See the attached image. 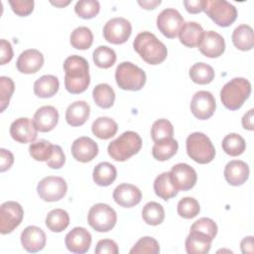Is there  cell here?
I'll list each match as a JSON object with an SVG mask.
<instances>
[{"instance_id": "2e32d148", "label": "cell", "mask_w": 254, "mask_h": 254, "mask_svg": "<svg viewBox=\"0 0 254 254\" xmlns=\"http://www.w3.org/2000/svg\"><path fill=\"white\" fill-rule=\"evenodd\" d=\"M198 49L207 58H218L225 51V42L220 34L214 31H206L202 34Z\"/></svg>"}, {"instance_id": "f1b7e54d", "label": "cell", "mask_w": 254, "mask_h": 254, "mask_svg": "<svg viewBox=\"0 0 254 254\" xmlns=\"http://www.w3.org/2000/svg\"><path fill=\"white\" fill-rule=\"evenodd\" d=\"M232 43L240 51H249L254 46L253 29L246 24L239 25L232 33Z\"/></svg>"}, {"instance_id": "9c48e42d", "label": "cell", "mask_w": 254, "mask_h": 254, "mask_svg": "<svg viewBox=\"0 0 254 254\" xmlns=\"http://www.w3.org/2000/svg\"><path fill=\"white\" fill-rule=\"evenodd\" d=\"M37 191L39 196L45 201H58L65 195L67 185L61 177L49 176L40 181L37 187Z\"/></svg>"}, {"instance_id": "6f0895ef", "label": "cell", "mask_w": 254, "mask_h": 254, "mask_svg": "<svg viewBox=\"0 0 254 254\" xmlns=\"http://www.w3.org/2000/svg\"><path fill=\"white\" fill-rule=\"evenodd\" d=\"M69 3H70V1H69V0H67V1H56V2H54V1H51V4H52V5H55V6H57V7H60V8H62V7H64V6L68 5Z\"/></svg>"}, {"instance_id": "4dcf8cb0", "label": "cell", "mask_w": 254, "mask_h": 254, "mask_svg": "<svg viewBox=\"0 0 254 254\" xmlns=\"http://www.w3.org/2000/svg\"><path fill=\"white\" fill-rule=\"evenodd\" d=\"M118 130L117 123L109 117H98L92 123L91 131L93 135L102 140H107L113 137Z\"/></svg>"}, {"instance_id": "11a10c76", "label": "cell", "mask_w": 254, "mask_h": 254, "mask_svg": "<svg viewBox=\"0 0 254 254\" xmlns=\"http://www.w3.org/2000/svg\"><path fill=\"white\" fill-rule=\"evenodd\" d=\"M240 247H241V251L244 254H252L254 252V248H253V236H247L244 237L240 243Z\"/></svg>"}, {"instance_id": "d590c367", "label": "cell", "mask_w": 254, "mask_h": 254, "mask_svg": "<svg viewBox=\"0 0 254 254\" xmlns=\"http://www.w3.org/2000/svg\"><path fill=\"white\" fill-rule=\"evenodd\" d=\"M190 79L197 84H208L214 79L213 68L204 63H196L190 68Z\"/></svg>"}, {"instance_id": "cb8c5ba5", "label": "cell", "mask_w": 254, "mask_h": 254, "mask_svg": "<svg viewBox=\"0 0 254 254\" xmlns=\"http://www.w3.org/2000/svg\"><path fill=\"white\" fill-rule=\"evenodd\" d=\"M90 114V107L88 103L82 100L74 101L69 104L65 111V121L72 127L83 125Z\"/></svg>"}, {"instance_id": "44dd1931", "label": "cell", "mask_w": 254, "mask_h": 254, "mask_svg": "<svg viewBox=\"0 0 254 254\" xmlns=\"http://www.w3.org/2000/svg\"><path fill=\"white\" fill-rule=\"evenodd\" d=\"M113 198L122 207H133L142 198L141 190L131 184H121L113 190Z\"/></svg>"}, {"instance_id": "ffe728a7", "label": "cell", "mask_w": 254, "mask_h": 254, "mask_svg": "<svg viewBox=\"0 0 254 254\" xmlns=\"http://www.w3.org/2000/svg\"><path fill=\"white\" fill-rule=\"evenodd\" d=\"M46 233L38 226L26 227L21 233V244L23 248L31 253L41 251L46 245Z\"/></svg>"}, {"instance_id": "52a82bcc", "label": "cell", "mask_w": 254, "mask_h": 254, "mask_svg": "<svg viewBox=\"0 0 254 254\" xmlns=\"http://www.w3.org/2000/svg\"><path fill=\"white\" fill-rule=\"evenodd\" d=\"M203 11L219 27H228L237 18L236 8L225 0H204Z\"/></svg>"}, {"instance_id": "816d5d0a", "label": "cell", "mask_w": 254, "mask_h": 254, "mask_svg": "<svg viewBox=\"0 0 254 254\" xmlns=\"http://www.w3.org/2000/svg\"><path fill=\"white\" fill-rule=\"evenodd\" d=\"M0 171L3 173L7 170H9L13 163H14V156L13 154L4 148L0 149Z\"/></svg>"}, {"instance_id": "30bf717a", "label": "cell", "mask_w": 254, "mask_h": 254, "mask_svg": "<svg viewBox=\"0 0 254 254\" xmlns=\"http://www.w3.org/2000/svg\"><path fill=\"white\" fill-rule=\"evenodd\" d=\"M24 216V210L20 203L9 200L0 206V232L1 234L11 233L17 228Z\"/></svg>"}, {"instance_id": "8d00e7d4", "label": "cell", "mask_w": 254, "mask_h": 254, "mask_svg": "<svg viewBox=\"0 0 254 254\" xmlns=\"http://www.w3.org/2000/svg\"><path fill=\"white\" fill-rule=\"evenodd\" d=\"M221 146L223 151L231 157L240 156L246 149L245 140L236 133H230L226 135L222 140Z\"/></svg>"}, {"instance_id": "ba28073f", "label": "cell", "mask_w": 254, "mask_h": 254, "mask_svg": "<svg viewBox=\"0 0 254 254\" xmlns=\"http://www.w3.org/2000/svg\"><path fill=\"white\" fill-rule=\"evenodd\" d=\"M117 221L115 210L106 203H96L90 207L87 214L88 224L98 232L111 230Z\"/></svg>"}, {"instance_id": "7402d4cb", "label": "cell", "mask_w": 254, "mask_h": 254, "mask_svg": "<svg viewBox=\"0 0 254 254\" xmlns=\"http://www.w3.org/2000/svg\"><path fill=\"white\" fill-rule=\"evenodd\" d=\"M33 122L38 131L50 132L57 126L59 122V112L54 106H42L36 111Z\"/></svg>"}, {"instance_id": "277c9868", "label": "cell", "mask_w": 254, "mask_h": 254, "mask_svg": "<svg viewBox=\"0 0 254 254\" xmlns=\"http://www.w3.org/2000/svg\"><path fill=\"white\" fill-rule=\"evenodd\" d=\"M142 147L141 137L133 131H126L109 143L107 151L109 156L118 162H124L136 155Z\"/></svg>"}, {"instance_id": "db71d44e", "label": "cell", "mask_w": 254, "mask_h": 254, "mask_svg": "<svg viewBox=\"0 0 254 254\" xmlns=\"http://www.w3.org/2000/svg\"><path fill=\"white\" fill-rule=\"evenodd\" d=\"M253 113L254 109H250L247 113H245L242 117V126L247 130H254V122H253Z\"/></svg>"}, {"instance_id": "ee69618b", "label": "cell", "mask_w": 254, "mask_h": 254, "mask_svg": "<svg viewBox=\"0 0 254 254\" xmlns=\"http://www.w3.org/2000/svg\"><path fill=\"white\" fill-rule=\"evenodd\" d=\"M160 252L159 242L150 236H145L140 238L133 248L130 250L131 254H157Z\"/></svg>"}, {"instance_id": "1f68e13d", "label": "cell", "mask_w": 254, "mask_h": 254, "mask_svg": "<svg viewBox=\"0 0 254 254\" xmlns=\"http://www.w3.org/2000/svg\"><path fill=\"white\" fill-rule=\"evenodd\" d=\"M179 148L177 140L168 138L159 142H155L152 148V155L158 161H167L176 155Z\"/></svg>"}, {"instance_id": "c3c4849f", "label": "cell", "mask_w": 254, "mask_h": 254, "mask_svg": "<svg viewBox=\"0 0 254 254\" xmlns=\"http://www.w3.org/2000/svg\"><path fill=\"white\" fill-rule=\"evenodd\" d=\"M46 163L48 167H50L51 169H57V170L61 169L64 165L65 156L61 146L54 145V151H53L52 157Z\"/></svg>"}, {"instance_id": "5b68a950", "label": "cell", "mask_w": 254, "mask_h": 254, "mask_svg": "<svg viewBox=\"0 0 254 254\" xmlns=\"http://www.w3.org/2000/svg\"><path fill=\"white\" fill-rule=\"evenodd\" d=\"M186 146L189 157L198 164H208L214 159V146L210 139L201 132H193L189 135Z\"/></svg>"}, {"instance_id": "9a60e30c", "label": "cell", "mask_w": 254, "mask_h": 254, "mask_svg": "<svg viewBox=\"0 0 254 254\" xmlns=\"http://www.w3.org/2000/svg\"><path fill=\"white\" fill-rule=\"evenodd\" d=\"M10 135L18 143H33L38 136V130L32 119L21 117L12 122Z\"/></svg>"}, {"instance_id": "f35d334b", "label": "cell", "mask_w": 254, "mask_h": 254, "mask_svg": "<svg viewBox=\"0 0 254 254\" xmlns=\"http://www.w3.org/2000/svg\"><path fill=\"white\" fill-rule=\"evenodd\" d=\"M92 59L95 65L98 67L109 68L116 62V54L107 46H99L93 51Z\"/></svg>"}, {"instance_id": "7c38bea8", "label": "cell", "mask_w": 254, "mask_h": 254, "mask_svg": "<svg viewBox=\"0 0 254 254\" xmlns=\"http://www.w3.org/2000/svg\"><path fill=\"white\" fill-rule=\"evenodd\" d=\"M184 24L183 16L178 10L173 8L164 9L157 17V27L159 31L169 39L176 38Z\"/></svg>"}, {"instance_id": "7dc6e473", "label": "cell", "mask_w": 254, "mask_h": 254, "mask_svg": "<svg viewBox=\"0 0 254 254\" xmlns=\"http://www.w3.org/2000/svg\"><path fill=\"white\" fill-rule=\"evenodd\" d=\"M9 4L13 12L21 17H26L30 15L34 10L33 0H10Z\"/></svg>"}, {"instance_id": "484cf974", "label": "cell", "mask_w": 254, "mask_h": 254, "mask_svg": "<svg viewBox=\"0 0 254 254\" xmlns=\"http://www.w3.org/2000/svg\"><path fill=\"white\" fill-rule=\"evenodd\" d=\"M203 32L202 27L196 22H187L182 26L178 35L184 46L188 48H195L198 47Z\"/></svg>"}, {"instance_id": "836d02e7", "label": "cell", "mask_w": 254, "mask_h": 254, "mask_svg": "<svg viewBox=\"0 0 254 254\" xmlns=\"http://www.w3.org/2000/svg\"><path fill=\"white\" fill-rule=\"evenodd\" d=\"M68 224L69 215L62 208L53 209L46 216V225L53 232H62L68 226Z\"/></svg>"}, {"instance_id": "e0dca14e", "label": "cell", "mask_w": 254, "mask_h": 254, "mask_svg": "<svg viewBox=\"0 0 254 254\" xmlns=\"http://www.w3.org/2000/svg\"><path fill=\"white\" fill-rule=\"evenodd\" d=\"M91 241V234L83 227L72 228L65 235L64 239L67 250L77 254H83L87 252L90 248Z\"/></svg>"}, {"instance_id": "d6986e66", "label": "cell", "mask_w": 254, "mask_h": 254, "mask_svg": "<svg viewBox=\"0 0 254 254\" xmlns=\"http://www.w3.org/2000/svg\"><path fill=\"white\" fill-rule=\"evenodd\" d=\"M43 64L44 56L36 49H29L22 52L16 62L17 69L26 74L37 72L42 68Z\"/></svg>"}, {"instance_id": "f546056e", "label": "cell", "mask_w": 254, "mask_h": 254, "mask_svg": "<svg viewBox=\"0 0 254 254\" xmlns=\"http://www.w3.org/2000/svg\"><path fill=\"white\" fill-rule=\"evenodd\" d=\"M117 177V171L116 168L108 163V162H102L96 165L93 169L92 178L96 185L100 187H107L110 186Z\"/></svg>"}, {"instance_id": "b9f144b4", "label": "cell", "mask_w": 254, "mask_h": 254, "mask_svg": "<svg viewBox=\"0 0 254 254\" xmlns=\"http://www.w3.org/2000/svg\"><path fill=\"white\" fill-rule=\"evenodd\" d=\"M178 214L181 217H184L186 219H190L195 217L199 211H200V206L198 201L190 196H187L182 198L177 207Z\"/></svg>"}, {"instance_id": "f5cc1de1", "label": "cell", "mask_w": 254, "mask_h": 254, "mask_svg": "<svg viewBox=\"0 0 254 254\" xmlns=\"http://www.w3.org/2000/svg\"><path fill=\"white\" fill-rule=\"evenodd\" d=\"M184 5L189 13L197 14L203 11L204 0H185Z\"/></svg>"}, {"instance_id": "8fae6325", "label": "cell", "mask_w": 254, "mask_h": 254, "mask_svg": "<svg viewBox=\"0 0 254 254\" xmlns=\"http://www.w3.org/2000/svg\"><path fill=\"white\" fill-rule=\"evenodd\" d=\"M131 33L132 26L130 22L121 17L109 20L103 28L104 39L114 45L124 44L130 38Z\"/></svg>"}, {"instance_id": "4316f807", "label": "cell", "mask_w": 254, "mask_h": 254, "mask_svg": "<svg viewBox=\"0 0 254 254\" xmlns=\"http://www.w3.org/2000/svg\"><path fill=\"white\" fill-rule=\"evenodd\" d=\"M59 87L60 81L57 76L45 74L35 81L34 92L40 98H49L58 92Z\"/></svg>"}, {"instance_id": "e575fe53", "label": "cell", "mask_w": 254, "mask_h": 254, "mask_svg": "<svg viewBox=\"0 0 254 254\" xmlns=\"http://www.w3.org/2000/svg\"><path fill=\"white\" fill-rule=\"evenodd\" d=\"M69 42L76 50H87L91 47L93 42L92 32L87 27H77L71 32Z\"/></svg>"}, {"instance_id": "83f0119b", "label": "cell", "mask_w": 254, "mask_h": 254, "mask_svg": "<svg viewBox=\"0 0 254 254\" xmlns=\"http://www.w3.org/2000/svg\"><path fill=\"white\" fill-rule=\"evenodd\" d=\"M154 190L155 193L164 200L175 197L179 192L173 184L170 172L162 173L155 179Z\"/></svg>"}, {"instance_id": "ab89813d", "label": "cell", "mask_w": 254, "mask_h": 254, "mask_svg": "<svg viewBox=\"0 0 254 254\" xmlns=\"http://www.w3.org/2000/svg\"><path fill=\"white\" fill-rule=\"evenodd\" d=\"M54 145L47 140H39L31 143L29 147V153L31 157L39 162H47L53 154Z\"/></svg>"}, {"instance_id": "bcb514c9", "label": "cell", "mask_w": 254, "mask_h": 254, "mask_svg": "<svg viewBox=\"0 0 254 254\" xmlns=\"http://www.w3.org/2000/svg\"><path fill=\"white\" fill-rule=\"evenodd\" d=\"M190 230L204 233L213 240L217 234V225L212 219L208 217H201L192 223V225L190 226Z\"/></svg>"}, {"instance_id": "d4e9b609", "label": "cell", "mask_w": 254, "mask_h": 254, "mask_svg": "<svg viewBox=\"0 0 254 254\" xmlns=\"http://www.w3.org/2000/svg\"><path fill=\"white\" fill-rule=\"evenodd\" d=\"M212 239L199 231L190 230L186 238V251L189 254H206L210 250Z\"/></svg>"}, {"instance_id": "74e56055", "label": "cell", "mask_w": 254, "mask_h": 254, "mask_svg": "<svg viewBox=\"0 0 254 254\" xmlns=\"http://www.w3.org/2000/svg\"><path fill=\"white\" fill-rule=\"evenodd\" d=\"M142 217L149 225H159L164 221L165 218L164 207L159 202L150 201L143 207Z\"/></svg>"}, {"instance_id": "d6a6232c", "label": "cell", "mask_w": 254, "mask_h": 254, "mask_svg": "<svg viewBox=\"0 0 254 254\" xmlns=\"http://www.w3.org/2000/svg\"><path fill=\"white\" fill-rule=\"evenodd\" d=\"M92 96L95 104L100 108H110L115 100V92L107 83H99L92 90Z\"/></svg>"}, {"instance_id": "9f6ffc18", "label": "cell", "mask_w": 254, "mask_h": 254, "mask_svg": "<svg viewBox=\"0 0 254 254\" xmlns=\"http://www.w3.org/2000/svg\"><path fill=\"white\" fill-rule=\"evenodd\" d=\"M138 4L143 7L144 9H155L158 5L161 4V0H151V1H138Z\"/></svg>"}, {"instance_id": "7bdbcfd3", "label": "cell", "mask_w": 254, "mask_h": 254, "mask_svg": "<svg viewBox=\"0 0 254 254\" xmlns=\"http://www.w3.org/2000/svg\"><path fill=\"white\" fill-rule=\"evenodd\" d=\"M100 10L99 2L96 0H80L75 3L74 12L82 19H91L95 17Z\"/></svg>"}, {"instance_id": "60d3db41", "label": "cell", "mask_w": 254, "mask_h": 254, "mask_svg": "<svg viewBox=\"0 0 254 254\" xmlns=\"http://www.w3.org/2000/svg\"><path fill=\"white\" fill-rule=\"evenodd\" d=\"M174 127L167 119L156 120L151 128V136L154 142H159L168 138H173Z\"/></svg>"}, {"instance_id": "f6af8a7d", "label": "cell", "mask_w": 254, "mask_h": 254, "mask_svg": "<svg viewBox=\"0 0 254 254\" xmlns=\"http://www.w3.org/2000/svg\"><path fill=\"white\" fill-rule=\"evenodd\" d=\"M15 89L14 81L7 76L0 77V105L1 112L5 110V108L9 105L10 99Z\"/></svg>"}, {"instance_id": "7a4b0ae2", "label": "cell", "mask_w": 254, "mask_h": 254, "mask_svg": "<svg viewBox=\"0 0 254 254\" xmlns=\"http://www.w3.org/2000/svg\"><path fill=\"white\" fill-rule=\"evenodd\" d=\"M134 50L149 64H159L163 63L168 55L167 48L151 32H141L133 42Z\"/></svg>"}, {"instance_id": "ac0fdd59", "label": "cell", "mask_w": 254, "mask_h": 254, "mask_svg": "<svg viewBox=\"0 0 254 254\" xmlns=\"http://www.w3.org/2000/svg\"><path fill=\"white\" fill-rule=\"evenodd\" d=\"M70 150L72 157L81 163L92 161L98 154V146L96 142L86 136L75 139Z\"/></svg>"}, {"instance_id": "6da1fadb", "label": "cell", "mask_w": 254, "mask_h": 254, "mask_svg": "<svg viewBox=\"0 0 254 254\" xmlns=\"http://www.w3.org/2000/svg\"><path fill=\"white\" fill-rule=\"evenodd\" d=\"M64 86L69 93L78 94L85 91L90 83L87 61L77 55L69 56L64 63Z\"/></svg>"}, {"instance_id": "3957f363", "label": "cell", "mask_w": 254, "mask_h": 254, "mask_svg": "<svg viewBox=\"0 0 254 254\" xmlns=\"http://www.w3.org/2000/svg\"><path fill=\"white\" fill-rule=\"evenodd\" d=\"M251 93V83L244 77H235L226 82L220 90V99L224 107L239 109Z\"/></svg>"}, {"instance_id": "4fadbf2b", "label": "cell", "mask_w": 254, "mask_h": 254, "mask_svg": "<svg viewBox=\"0 0 254 254\" xmlns=\"http://www.w3.org/2000/svg\"><path fill=\"white\" fill-rule=\"evenodd\" d=\"M215 108V99L209 91H197L191 98L190 111L193 116L199 120H206L210 118L213 115Z\"/></svg>"}, {"instance_id": "8992f818", "label": "cell", "mask_w": 254, "mask_h": 254, "mask_svg": "<svg viewBox=\"0 0 254 254\" xmlns=\"http://www.w3.org/2000/svg\"><path fill=\"white\" fill-rule=\"evenodd\" d=\"M115 79L121 89L137 91L145 85L146 73L136 64L130 62H123L116 67Z\"/></svg>"}, {"instance_id": "f907efd6", "label": "cell", "mask_w": 254, "mask_h": 254, "mask_svg": "<svg viewBox=\"0 0 254 254\" xmlns=\"http://www.w3.org/2000/svg\"><path fill=\"white\" fill-rule=\"evenodd\" d=\"M0 64H5L9 63L13 58V49L11 44L4 40H0Z\"/></svg>"}, {"instance_id": "5bb4252c", "label": "cell", "mask_w": 254, "mask_h": 254, "mask_svg": "<svg viewBox=\"0 0 254 254\" xmlns=\"http://www.w3.org/2000/svg\"><path fill=\"white\" fill-rule=\"evenodd\" d=\"M170 174L173 184L178 190H189L194 187L197 181V175L194 169L185 163H179L173 166Z\"/></svg>"}, {"instance_id": "681fc988", "label": "cell", "mask_w": 254, "mask_h": 254, "mask_svg": "<svg viewBox=\"0 0 254 254\" xmlns=\"http://www.w3.org/2000/svg\"><path fill=\"white\" fill-rule=\"evenodd\" d=\"M94 251L96 254H117L119 252L116 242L111 239L99 240Z\"/></svg>"}, {"instance_id": "603a6c76", "label": "cell", "mask_w": 254, "mask_h": 254, "mask_svg": "<svg viewBox=\"0 0 254 254\" xmlns=\"http://www.w3.org/2000/svg\"><path fill=\"white\" fill-rule=\"evenodd\" d=\"M249 177L248 165L240 160H233L226 164L224 168V178L226 182L234 187L243 185Z\"/></svg>"}]
</instances>
